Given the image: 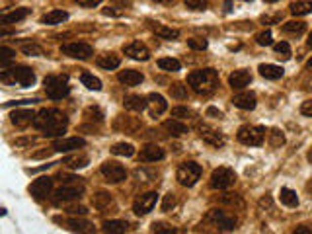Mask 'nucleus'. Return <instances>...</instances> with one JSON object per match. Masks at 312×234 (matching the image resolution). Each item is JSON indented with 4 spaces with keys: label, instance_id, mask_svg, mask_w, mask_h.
<instances>
[{
    "label": "nucleus",
    "instance_id": "obj_5",
    "mask_svg": "<svg viewBox=\"0 0 312 234\" xmlns=\"http://www.w3.org/2000/svg\"><path fill=\"white\" fill-rule=\"evenodd\" d=\"M205 222L213 224L219 230H234L238 224V219L234 213H228L225 209H211L205 215Z\"/></svg>",
    "mask_w": 312,
    "mask_h": 234
},
{
    "label": "nucleus",
    "instance_id": "obj_48",
    "mask_svg": "<svg viewBox=\"0 0 312 234\" xmlns=\"http://www.w3.org/2000/svg\"><path fill=\"white\" fill-rule=\"evenodd\" d=\"M22 51H24L27 57H41V55H43V49L39 47L38 43H31V45H24V47H22Z\"/></svg>",
    "mask_w": 312,
    "mask_h": 234
},
{
    "label": "nucleus",
    "instance_id": "obj_57",
    "mask_svg": "<svg viewBox=\"0 0 312 234\" xmlns=\"http://www.w3.org/2000/svg\"><path fill=\"white\" fill-rule=\"evenodd\" d=\"M103 14H106V16H119V12H115L112 8H103Z\"/></svg>",
    "mask_w": 312,
    "mask_h": 234
},
{
    "label": "nucleus",
    "instance_id": "obj_17",
    "mask_svg": "<svg viewBox=\"0 0 312 234\" xmlns=\"http://www.w3.org/2000/svg\"><path fill=\"white\" fill-rule=\"evenodd\" d=\"M164 156H166V152L158 145H147V147L141 148V152H138V160L141 162H156L162 160Z\"/></svg>",
    "mask_w": 312,
    "mask_h": 234
},
{
    "label": "nucleus",
    "instance_id": "obj_6",
    "mask_svg": "<svg viewBox=\"0 0 312 234\" xmlns=\"http://www.w3.org/2000/svg\"><path fill=\"white\" fill-rule=\"evenodd\" d=\"M178 182L184 185V187H193V185L199 182L201 178V166L197 162H184L178 166V172H176Z\"/></svg>",
    "mask_w": 312,
    "mask_h": 234
},
{
    "label": "nucleus",
    "instance_id": "obj_1",
    "mask_svg": "<svg viewBox=\"0 0 312 234\" xmlns=\"http://www.w3.org/2000/svg\"><path fill=\"white\" fill-rule=\"evenodd\" d=\"M66 125H68V117L55 108L39 110L33 119V127L39 129L45 137H61L66 131Z\"/></svg>",
    "mask_w": 312,
    "mask_h": 234
},
{
    "label": "nucleus",
    "instance_id": "obj_62",
    "mask_svg": "<svg viewBox=\"0 0 312 234\" xmlns=\"http://www.w3.org/2000/svg\"><path fill=\"white\" fill-rule=\"evenodd\" d=\"M306 66H308V69H310V71H312V59H310V61H308V62H306Z\"/></svg>",
    "mask_w": 312,
    "mask_h": 234
},
{
    "label": "nucleus",
    "instance_id": "obj_61",
    "mask_svg": "<svg viewBox=\"0 0 312 234\" xmlns=\"http://www.w3.org/2000/svg\"><path fill=\"white\" fill-rule=\"evenodd\" d=\"M265 4H273V2H279V0H263Z\"/></svg>",
    "mask_w": 312,
    "mask_h": 234
},
{
    "label": "nucleus",
    "instance_id": "obj_58",
    "mask_svg": "<svg viewBox=\"0 0 312 234\" xmlns=\"http://www.w3.org/2000/svg\"><path fill=\"white\" fill-rule=\"evenodd\" d=\"M225 6H226V8H225V12H230V10H232V8H230V6H232V0H226V2H225Z\"/></svg>",
    "mask_w": 312,
    "mask_h": 234
},
{
    "label": "nucleus",
    "instance_id": "obj_55",
    "mask_svg": "<svg viewBox=\"0 0 312 234\" xmlns=\"http://www.w3.org/2000/svg\"><path fill=\"white\" fill-rule=\"evenodd\" d=\"M295 232L297 234H312V228H308V226H297Z\"/></svg>",
    "mask_w": 312,
    "mask_h": 234
},
{
    "label": "nucleus",
    "instance_id": "obj_45",
    "mask_svg": "<svg viewBox=\"0 0 312 234\" xmlns=\"http://www.w3.org/2000/svg\"><path fill=\"white\" fill-rule=\"evenodd\" d=\"M191 115H193V111L189 110V108H184V106L172 108V117H176V119H189Z\"/></svg>",
    "mask_w": 312,
    "mask_h": 234
},
{
    "label": "nucleus",
    "instance_id": "obj_10",
    "mask_svg": "<svg viewBox=\"0 0 312 234\" xmlns=\"http://www.w3.org/2000/svg\"><path fill=\"white\" fill-rule=\"evenodd\" d=\"M100 170H101V176L106 178V182H110V184H119V182H123L125 178H127V170L115 160L103 162Z\"/></svg>",
    "mask_w": 312,
    "mask_h": 234
},
{
    "label": "nucleus",
    "instance_id": "obj_35",
    "mask_svg": "<svg viewBox=\"0 0 312 234\" xmlns=\"http://www.w3.org/2000/svg\"><path fill=\"white\" fill-rule=\"evenodd\" d=\"M312 12V0H297L291 4V14L293 16H306Z\"/></svg>",
    "mask_w": 312,
    "mask_h": 234
},
{
    "label": "nucleus",
    "instance_id": "obj_2",
    "mask_svg": "<svg viewBox=\"0 0 312 234\" xmlns=\"http://www.w3.org/2000/svg\"><path fill=\"white\" fill-rule=\"evenodd\" d=\"M187 84L199 96H209L219 86V73L215 69H199L187 74Z\"/></svg>",
    "mask_w": 312,
    "mask_h": 234
},
{
    "label": "nucleus",
    "instance_id": "obj_16",
    "mask_svg": "<svg viewBox=\"0 0 312 234\" xmlns=\"http://www.w3.org/2000/svg\"><path fill=\"white\" fill-rule=\"evenodd\" d=\"M197 131H199V137L207 143V145H211V147H215V148H221L225 145V137L221 135L219 131H215L213 127H209V125H199Z\"/></svg>",
    "mask_w": 312,
    "mask_h": 234
},
{
    "label": "nucleus",
    "instance_id": "obj_43",
    "mask_svg": "<svg viewBox=\"0 0 312 234\" xmlns=\"http://www.w3.org/2000/svg\"><path fill=\"white\" fill-rule=\"evenodd\" d=\"M275 53H277V57L279 59H283V61H287L291 59V47H289L287 41H281V43H275Z\"/></svg>",
    "mask_w": 312,
    "mask_h": 234
},
{
    "label": "nucleus",
    "instance_id": "obj_9",
    "mask_svg": "<svg viewBox=\"0 0 312 234\" xmlns=\"http://www.w3.org/2000/svg\"><path fill=\"white\" fill-rule=\"evenodd\" d=\"M84 193V185L82 184H73V185H62L55 191L53 195V203L55 205H62V203H68V201H75L80 199V195Z\"/></svg>",
    "mask_w": 312,
    "mask_h": 234
},
{
    "label": "nucleus",
    "instance_id": "obj_12",
    "mask_svg": "<svg viewBox=\"0 0 312 234\" xmlns=\"http://www.w3.org/2000/svg\"><path fill=\"white\" fill-rule=\"evenodd\" d=\"M61 53L62 55H66V57H73V59H90L92 55H94V47L92 45H88V43H82V41H78V43H66V45H62L61 47Z\"/></svg>",
    "mask_w": 312,
    "mask_h": 234
},
{
    "label": "nucleus",
    "instance_id": "obj_36",
    "mask_svg": "<svg viewBox=\"0 0 312 234\" xmlns=\"http://www.w3.org/2000/svg\"><path fill=\"white\" fill-rule=\"evenodd\" d=\"M158 69L166 71V73H178L182 69V62L178 59H172V57H164V59H158Z\"/></svg>",
    "mask_w": 312,
    "mask_h": 234
},
{
    "label": "nucleus",
    "instance_id": "obj_56",
    "mask_svg": "<svg viewBox=\"0 0 312 234\" xmlns=\"http://www.w3.org/2000/svg\"><path fill=\"white\" fill-rule=\"evenodd\" d=\"M207 113H209V115H217L219 119L223 117V113H221V111H219V110H215V108H209V110H207Z\"/></svg>",
    "mask_w": 312,
    "mask_h": 234
},
{
    "label": "nucleus",
    "instance_id": "obj_21",
    "mask_svg": "<svg viewBox=\"0 0 312 234\" xmlns=\"http://www.w3.org/2000/svg\"><path fill=\"white\" fill-rule=\"evenodd\" d=\"M117 80L121 84H125V86H138L145 80V76H143V73H138V71L125 69V71H121V73L117 74Z\"/></svg>",
    "mask_w": 312,
    "mask_h": 234
},
{
    "label": "nucleus",
    "instance_id": "obj_54",
    "mask_svg": "<svg viewBox=\"0 0 312 234\" xmlns=\"http://www.w3.org/2000/svg\"><path fill=\"white\" fill-rule=\"evenodd\" d=\"M68 213H71V215H86L88 211H86V207L78 205V207H68Z\"/></svg>",
    "mask_w": 312,
    "mask_h": 234
},
{
    "label": "nucleus",
    "instance_id": "obj_50",
    "mask_svg": "<svg viewBox=\"0 0 312 234\" xmlns=\"http://www.w3.org/2000/svg\"><path fill=\"white\" fill-rule=\"evenodd\" d=\"M209 0H186V6L189 10H205Z\"/></svg>",
    "mask_w": 312,
    "mask_h": 234
},
{
    "label": "nucleus",
    "instance_id": "obj_7",
    "mask_svg": "<svg viewBox=\"0 0 312 234\" xmlns=\"http://www.w3.org/2000/svg\"><path fill=\"white\" fill-rule=\"evenodd\" d=\"M236 137L242 145L260 147V145H263V139H265V129L260 125H244V127L238 129Z\"/></svg>",
    "mask_w": 312,
    "mask_h": 234
},
{
    "label": "nucleus",
    "instance_id": "obj_8",
    "mask_svg": "<svg viewBox=\"0 0 312 234\" xmlns=\"http://www.w3.org/2000/svg\"><path fill=\"white\" fill-rule=\"evenodd\" d=\"M234 182H236V174H234V170L225 168V166L215 168L211 174V180H209V184H211L213 189H228V187L234 185Z\"/></svg>",
    "mask_w": 312,
    "mask_h": 234
},
{
    "label": "nucleus",
    "instance_id": "obj_30",
    "mask_svg": "<svg viewBox=\"0 0 312 234\" xmlns=\"http://www.w3.org/2000/svg\"><path fill=\"white\" fill-rule=\"evenodd\" d=\"M164 129L168 133H172L174 137H182L187 133V125L182 123V119H168V121H164Z\"/></svg>",
    "mask_w": 312,
    "mask_h": 234
},
{
    "label": "nucleus",
    "instance_id": "obj_41",
    "mask_svg": "<svg viewBox=\"0 0 312 234\" xmlns=\"http://www.w3.org/2000/svg\"><path fill=\"white\" fill-rule=\"evenodd\" d=\"M269 145L273 148H281L285 145V135L281 129H271L269 131Z\"/></svg>",
    "mask_w": 312,
    "mask_h": 234
},
{
    "label": "nucleus",
    "instance_id": "obj_59",
    "mask_svg": "<svg viewBox=\"0 0 312 234\" xmlns=\"http://www.w3.org/2000/svg\"><path fill=\"white\" fill-rule=\"evenodd\" d=\"M154 2H158V4H170V2H174V0H154Z\"/></svg>",
    "mask_w": 312,
    "mask_h": 234
},
{
    "label": "nucleus",
    "instance_id": "obj_46",
    "mask_svg": "<svg viewBox=\"0 0 312 234\" xmlns=\"http://www.w3.org/2000/svg\"><path fill=\"white\" fill-rule=\"evenodd\" d=\"M256 43H258V45H262V47H265V45H271V43H273L271 31H269V29H265V31H262V34H258V36H256Z\"/></svg>",
    "mask_w": 312,
    "mask_h": 234
},
{
    "label": "nucleus",
    "instance_id": "obj_27",
    "mask_svg": "<svg viewBox=\"0 0 312 234\" xmlns=\"http://www.w3.org/2000/svg\"><path fill=\"white\" fill-rule=\"evenodd\" d=\"M66 20H68V12H64V10H51L49 14H45V16L41 18V24L57 25V24L66 22Z\"/></svg>",
    "mask_w": 312,
    "mask_h": 234
},
{
    "label": "nucleus",
    "instance_id": "obj_13",
    "mask_svg": "<svg viewBox=\"0 0 312 234\" xmlns=\"http://www.w3.org/2000/svg\"><path fill=\"white\" fill-rule=\"evenodd\" d=\"M123 53L129 57V59H133V61H149L150 59L149 47H147L145 43H141V41H131V43H127L123 47Z\"/></svg>",
    "mask_w": 312,
    "mask_h": 234
},
{
    "label": "nucleus",
    "instance_id": "obj_33",
    "mask_svg": "<svg viewBox=\"0 0 312 234\" xmlns=\"http://www.w3.org/2000/svg\"><path fill=\"white\" fill-rule=\"evenodd\" d=\"M306 31V22H300V20H293V22H287L283 24V34L287 36H302Z\"/></svg>",
    "mask_w": 312,
    "mask_h": 234
},
{
    "label": "nucleus",
    "instance_id": "obj_52",
    "mask_svg": "<svg viewBox=\"0 0 312 234\" xmlns=\"http://www.w3.org/2000/svg\"><path fill=\"white\" fill-rule=\"evenodd\" d=\"M76 4H80V6H84V8H96V6H100L101 0H75Z\"/></svg>",
    "mask_w": 312,
    "mask_h": 234
},
{
    "label": "nucleus",
    "instance_id": "obj_29",
    "mask_svg": "<svg viewBox=\"0 0 312 234\" xmlns=\"http://www.w3.org/2000/svg\"><path fill=\"white\" fill-rule=\"evenodd\" d=\"M92 203H94V207L100 211V213H106V211L113 205V199L110 193H106V191H98V193L94 195V199H92Z\"/></svg>",
    "mask_w": 312,
    "mask_h": 234
},
{
    "label": "nucleus",
    "instance_id": "obj_49",
    "mask_svg": "<svg viewBox=\"0 0 312 234\" xmlns=\"http://www.w3.org/2000/svg\"><path fill=\"white\" fill-rule=\"evenodd\" d=\"M152 232L172 234V232H178V228H172V226H168V224H164V222H154V224H152Z\"/></svg>",
    "mask_w": 312,
    "mask_h": 234
},
{
    "label": "nucleus",
    "instance_id": "obj_25",
    "mask_svg": "<svg viewBox=\"0 0 312 234\" xmlns=\"http://www.w3.org/2000/svg\"><path fill=\"white\" fill-rule=\"evenodd\" d=\"M31 14V10L29 8H16V10H12V12H6L0 16V22L4 25L8 24H18V22H22L24 18H27Z\"/></svg>",
    "mask_w": 312,
    "mask_h": 234
},
{
    "label": "nucleus",
    "instance_id": "obj_40",
    "mask_svg": "<svg viewBox=\"0 0 312 234\" xmlns=\"http://www.w3.org/2000/svg\"><path fill=\"white\" fill-rule=\"evenodd\" d=\"M66 226H68L71 230H76V232H90V230H94L90 222L80 221V219H71V221H66Z\"/></svg>",
    "mask_w": 312,
    "mask_h": 234
},
{
    "label": "nucleus",
    "instance_id": "obj_37",
    "mask_svg": "<svg viewBox=\"0 0 312 234\" xmlns=\"http://www.w3.org/2000/svg\"><path fill=\"white\" fill-rule=\"evenodd\" d=\"M88 162H90V158H88L86 154H75V156H68V158H64V164L68 166V168H73V170H78V168H84V166H88Z\"/></svg>",
    "mask_w": 312,
    "mask_h": 234
},
{
    "label": "nucleus",
    "instance_id": "obj_63",
    "mask_svg": "<svg viewBox=\"0 0 312 234\" xmlns=\"http://www.w3.org/2000/svg\"><path fill=\"white\" fill-rule=\"evenodd\" d=\"M308 160L312 162V150H310V152H308Z\"/></svg>",
    "mask_w": 312,
    "mask_h": 234
},
{
    "label": "nucleus",
    "instance_id": "obj_51",
    "mask_svg": "<svg viewBox=\"0 0 312 234\" xmlns=\"http://www.w3.org/2000/svg\"><path fill=\"white\" fill-rule=\"evenodd\" d=\"M174 205H176V197H174V193H168V195L164 197L162 211H170V207H174Z\"/></svg>",
    "mask_w": 312,
    "mask_h": 234
},
{
    "label": "nucleus",
    "instance_id": "obj_24",
    "mask_svg": "<svg viewBox=\"0 0 312 234\" xmlns=\"http://www.w3.org/2000/svg\"><path fill=\"white\" fill-rule=\"evenodd\" d=\"M149 27L160 37V39H168V41H174L180 37V29H174V27H166V25L158 24V22H149Z\"/></svg>",
    "mask_w": 312,
    "mask_h": 234
},
{
    "label": "nucleus",
    "instance_id": "obj_15",
    "mask_svg": "<svg viewBox=\"0 0 312 234\" xmlns=\"http://www.w3.org/2000/svg\"><path fill=\"white\" fill-rule=\"evenodd\" d=\"M51 191H53V180L47 178V176H41V178H38L33 184L29 185V193L36 199L47 197Z\"/></svg>",
    "mask_w": 312,
    "mask_h": 234
},
{
    "label": "nucleus",
    "instance_id": "obj_38",
    "mask_svg": "<svg viewBox=\"0 0 312 234\" xmlns=\"http://www.w3.org/2000/svg\"><path fill=\"white\" fill-rule=\"evenodd\" d=\"M80 82L88 88V90H94V92H100L101 90V80L98 76H94V74L90 73H84L80 76Z\"/></svg>",
    "mask_w": 312,
    "mask_h": 234
},
{
    "label": "nucleus",
    "instance_id": "obj_32",
    "mask_svg": "<svg viewBox=\"0 0 312 234\" xmlns=\"http://www.w3.org/2000/svg\"><path fill=\"white\" fill-rule=\"evenodd\" d=\"M279 199H281V203L287 205V207H299V195H297V191H293V189H289V187H281Z\"/></svg>",
    "mask_w": 312,
    "mask_h": 234
},
{
    "label": "nucleus",
    "instance_id": "obj_20",
    "mask_svg": "<svg viewBox=\"0 0 312 234\" xmlns=\"http://www.w3.org/2000/svg\"><path fill=\"white\" fill-rule=\"evenodd\" d=\"M123 106H125V110L141 113V111H145L149 108V99L143 98V96H137V94H129V96H125L123 98Z\"/></svg>",
    "mask_w": 312,
    "mask_h": 234
},
{
    "label": "nucleus",
    "instance_id": "obj_28",
    "mask_svg": "<svg viewBox=\"0 0 312 234\" xmlns=\"http://www.w3.org/2000/svg\"><path fill=\"white\" fill-rule=\"evenodd\" d=\"M260 74H262L263 78H267V80H279L285 71L281 69V66H277V64H260Z\"/></svg>",
    "mask_w": 312,
    "mask_h": 234
},
{
    "label": "nucleus",
    "instance_id": "obj_14",
    "mask_svg": "<svg viewBox=\"0 0 312 234\" xmlns=\"http://www.w3.org/2000/svg\"><path fill=\"white\" fill-rule=\"evenodd\" d=\"M86 147V141L82 137H66V139H57L53 143V150L57 152H71V150H78V148Z\"/></svg>",
    "mask_w": 312,
    "mask_h": 234
},
{
    "label": "nucleus",
    "instance_id": "obj_3",
    "mask_svg": "<svg viewBox=\"0 0 312 234\" xmlns=\"http://www.w3.org/2000/svg\"><path fill=\"white\" fill-rule=\"evenodd\" d=\"M0 80L4 84H18L22 88H29L33 86L36 82V73L27 66H12V69H4L2 74H0Z\"/></svg>",
    "mask_w": 312,
    "mask_h": 234
},
{
    "label": "nucleus",
    "instance_id": "obj_11",
    "mask_svg": "<svg viewBox=\"0 0 312 234\" xmlns=\"http://www.w3.org/2000/svg\"><path fill=\"white\" fill-rule=\"evenodd\" d=\"M156 201H158V193L156 191H147V193H141L135 203H133V213L138 217H145L149 215L150 211L156 207Z\"/></svg>",
    "mask_w": 312,
    "mask_h": 234
},
{
    "label": "nucleus",
    "instance_id": "obj_18",
    "mask_svg": "<svg viewBox=\"0 0 312 234\" xmlns=\"http://www.w3.org/2000/svg\"><path fill=\"white\" fill-rule=\"evenodd\" d=\"M149 110H150V115L152 117H156V115H162L164 111L168 110V102L164 98L162 94H156V92H152L149 94Z\"/></svg>",
    "mask_w": 312,
    "mask_h": 234
},
{
    "label": "nucleus",
    "instance_id": "obj_44",
    "mask_svg": "<svg viewBox=\"0 0 312 234\" xmlns=\"http://www.w3.org/2000/svg\"><path fill=\"white\" fill-rule=\"evenodd\" d=\"M207 39H199V37H191V39H187V47L193 51H205L207 49Z\"/></svg>",
    "mask_w": 312,
    "mask_h": 234
},
{
    "label": "nucleus",
    "instance_id": "obj_53",
    "mask_svg": "<svg viewBox=\"0 0 312 234\" xmlns=\"http://www.w3.org/2000/svg\"><path fill=\"white\" fill-rule=\"evenodd\" d=\"M300 111H302V115H308V117H312V99L304 102V104L300 106Z\"/></svg>",
    "mask_w": 312,
    "mask_h": 234
},
{
    "label": "nucleus",
    "instance_id": "obj_39",
    "mask_svg": "<svg viewBox=\"0 0 312 234\" xmlns=\"http://www.w3.org/2000/svg\"><path fill=\"white\" fill-rule=\"evenodd\" d=\"M112 152L115 156H133L135 154V147L131 143H117L112 147Z\"/></svg>",
    "mask_w": 312,
    "mask_h": 234
},
{
    "label": "nucleus",
    "instance_id": "obj_42",
    "mask_svg": "<svg viewBox=\"0 0 312 234\" xmlns=\"http://www.w3.org/2000/svg\"><path fill=\"white\" fill-rule=\"evenodd\" d=\"M14 55H16V51H12L10 47H0V66H2V71L8 69L10 61L14 59Z\"/></svg>",
    "mask_w": 312,
    "mask_h": 234
},
{
    "label": "nucleus",
    "instance_id": "obj_26",
    "mask_svg": "<svg viewBox=\"0 0 312 234\" xmlns=\"http://www.w3.org/2000/svg\"><path fill=\"white\" fill-rule=\"evenodd\" d=\"M96 62H98V66L103 69V71H113V69H117L121 64V59L115 53H103V55H100L96 59Z\"/></svg>",
    "mask_w": 312,
    "mask_h": 234
},
{
    "label": "nucleus",
    "instance_id": "obj_60",
    "mask_svg": "<svg viewBox=\"0 0 312 234\" xmlns=\"http://www.w3.org/2000/svg\"><path fill=\"white\" fill-rule=\"evenodd\" d=\"M306 45H308V47L312 49V34L308 36V39H306Z\"/></svg>",
    "mask_w": 312,
    "mask_h": 234
},
{
    "label": "nucleus",
    "instance_id": "obj_22",
    "mask_svg": "<svg viewBox=\"0 0 312 234\" xmlns=\"http://www.w3.org/2000/svg\"><path fill=\"white\" fill-rule=\"evenodd\" d=\"M33 119H36V113L31 110H16L12 115H10V121H12L16 127H20V129L31 125L33 123Z\"/></svg>",
    "mask_w": 312,
    "mask_h": 234
},
{
    "label": "nucleus",
    "instance_id": "obj_34",
    "mask_svg": "<svg viewBox=\"0 0 312 234\" xmlns=\"http://www.w3.org/2000/svg\"><path fill=\"white\" fill-rule=\"evenodd\" d=\"M219 203L221 205H228L230 209H244V201L236 193H225V195H221Z\"/></svg>",
    "mask_w": 312,
    "mask_h": 234
},
{
    "label": "nucleus",
    "instance_id": "obj_23",
    "mask_svg": "<svg viewBox=\"0 0 312 234\" xmlns=\"http://www.w3.org/2000/svg\"><path fill=\"white\" fill-rule=\"evenodd\" d=\"M252 82V74L248 71H234V73L228 76V84L234 88V90H242V88H246Z\"/></svg>",
    "mask_w": 312,
    "mask_h": 234
},
{
    "label": "nucleus",
    "instance_id": "obj_4",
    "mask_svg": "<svg viewBox=\"0 0 312 234\" xmlns=\"http://www.w3.org/2000/svg\"><path fill=\"white\" fill-rule=\"evenodd\" d=\"M43 84H45V92L51 99H62L71 94L66 74H51L43 80Z\"/></svg>",
    "mask_w": 312,
    "mask_h": 234
},
{
    "label": "nucleus",
    "instance_id": "obj_47",
    "mask_svg": "<svg viewBox=\"0 0 312 234\" xmlns=\"http://www.w3.org/2000/svg\"><path fill=\"white\" fill-rule=\"evenodd\" d=\"M170 94H172V98H176V99L187 98V90L184 84H174V86H170Z\"/></svg>",
    "mask_w": 312,
    "mask_h": 234
},
{
    "label": "nucleus",
    "instance_id": "obj_19",
    "mask_svg": "<svg viewBox=\"0 0 312 234\" xmlns=\"http://www.w3.org/2000/svg\"><path fill=\"white\" fill-rule=\"evenodd\" d=\"M232 104L236 106L238 110H244V111H252L256 108V94L254 92H240L232 98Z\"/></svg>",
    "mask_w": 312,
    "mask_h": 234
},
{
    "label": "nucleus",
    "instance_id": "obj_31",
    "mask_svg": "<svg viewBox=\"0 0 312 234\" xmlns=\"http://www.w3.org/2000/svg\"><path fill=\"white\" fill-rule=\"evenodd\" d=\"M129 222L127 221H106L103 222V232L110 234H123L129 230Z\"/></svg>",
    "mask_w": 312,
    "mask_h": 234
}]
</instances>
